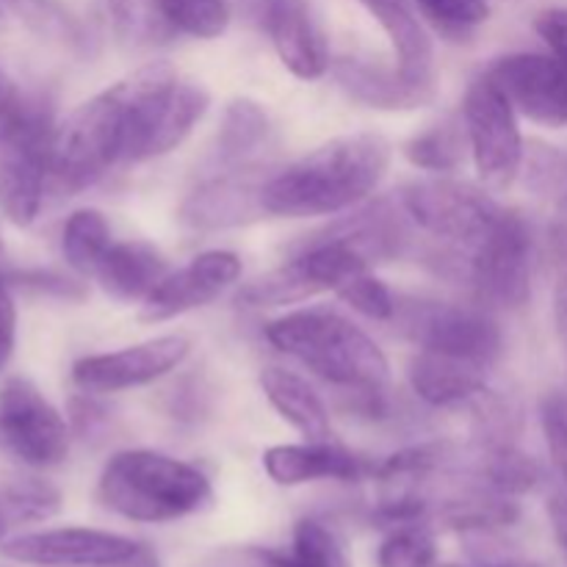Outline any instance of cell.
I'll use <instances>...</instances> for the list:
<instances>
[{"label":"cell","mask_w":567,"mask_h":567,"mask_svg":"<svg viewBox=\"0 0 567 567\" xmlns=\"http://www.w3.org/2000/svg\"><path fill=\"white\" fill-rule=\"evenodd\" d=\"M391 144L377 133H352L321 144L264 183L266 216L310 219L354 208L380 188Z\"/></svg>","instance_id":"6da1fadb"},{"label":"cell","mask_w":567,"mask_h":567,"mask_svg":"<svg viewBox=\"0 0 567 567\" xmlns=\"http://www.w3.org/2000/svg\"><path fill=\"white\" fill-rule=\"evenodd\" d=\"M266 341L347 393L385 391L388 358L347 316L330 308H305L266 324Z\"/></svg>","instance_id":"7a4b0ae2"},{"label":"cell","mask_w":567,"mask_h":567,"mask_svg":"<svg viewBox=\"0 0 567 567\" xmlns=\"http://www.w3.org/2000/svg\"><path fill=\"white\" fill-rule=\"evenodd\" d=\"M97 498L105 509L133 524H172L208 509L214 487L197 465L150 449H131L103 465Z\"/></svg>","instance_id":"3957f363"},{"label":"cell","mask_w":567,"mask_h":567,"mask_svg":"<svg viewBox=\"0 0 567 567\" xmlns=\"http://www.w3.org/2000/svg\"><path fill=\"white\" fill-rule=\"evenodd\" d=\"M131 97L125 81L78 105L53 138V183L64 192H83L114 166L127 164Z\"/></svg>","instance_id":"277c9868"},{"label":"cell","mask_w":567,"mask_h":567,"mask_svg":"<svg viewBox=\"0 0 567 567\" xmlns=\"http://www.w3.org/2000/svg\"><path fill=\"white\" fill-rule=\"evenodd\" d=\"M55 125L48 100L25 94L0 125V210L17 227H31L53 181Z\"/></svg>","instance_id":"5b68a950"},{"label":"cell","mask_w":567,"mask_h":567,"mask_svg":"<svg viewBox=\"0 0 567 567\" xmlns=\"http://www.w3.org/2000/svg\"><path fill=\"white\" fill-rule=\"evenodd\" d=\"M399 332L421 352L446 354L491 365L502 354V327L485 305H457L441 299H396Z\"/></svg>","instance_id":"8992f818"},{"label":"cell","mask_w":567,"mask_h":567,"mask_svg":"<svg viewBox=\"0 0 567 567\" xmlns=\"http://www.w3.org/2000/svg\"><path fill=\"white\" fill-rule=\"evenodd\" d=\"M535 238L518 210H504L465 255V280L487 310H520L532 299Z\"/></svg>","instance_id":"52a82bcc"},{"label":"cell","mask_w":567,"mask_h":567,"mask_svg":"<svg viewBox=\"0 0 567 567\" xmlns=\"http://www.w3.org/2000/svg\"><path fill=\"white\" fill-rule=\"evenodd\" d=\"M399 203L408 210L413 225L452 247H463V252L474 249L504 214L485 186L454 181V177H426V181L408 183L399 194Z\"/></svg>","instance_id":"ba28073f"},{"label":"cell","mask_w":567,"mask_h":567,"mask_svg":"<svg viewBox=\"0 0 567 567\" xmlns=\"http://www.w3.org/2000/svg\"><path fill=\"white\" fill-rule=\"evenodd\" d=\"M463 122L476 175L487 192H507L524 169L526 144L518 127V111L487 75L468 86Z\"/></svg>","instance_id":"9c48e42d"},{"label":"cell","mask_w":567,"mask_h":567,"mask_svg":"<svg viewBox=\"0 0 567 567\" xmlns=\"http://www.w3.org/2000/svg\"><path fill=\"white\" fill-rule=\"evenodd\" d=\"M72 432L64 415L25 377L0 388V449L28 468H55L70 454Z\"/></svg>","instance_id":"30bf717a"},{"label":"cell","mask_w":567,"mask_h":567,"mask_svg":"<svg viewBox=\"0 0 567 567\" xmlns=\"http://www.w3.org/2000/svg\"><path fill=\"white\" fill-rule=\"evenodd\" d=\"M0 554L11 563L33 567H133L155 557V551L133 537L86 526L25 532L9 537Z\"/></svg>","instance_id":"8fae6325"},{"label":"cell","mask_w":567,"mask_h":567,"mask_svg":"<svg viewBox=\"0 0 567 567\" xmlns=\"http://www.w3.org/2000/svg\"><path fill=\"white\" fill-rule=\"evenodd\" d=\"M188 349H192L188 338L161 336L116 352L86 354L72 365V382L78 391L94 396L142 388L172 374L188 358Z\"/></svg>","instance_id":"7c38bea8"},{"label":"cell","mask_w":567,"mask_h":567,"mask_svg":"<svg viewBox=\"0 0 567 567\" xmlns=\"http://www.w3.org/2000/svg\"><path fill=\"white\" fill-rule=\"evenodd\" d=\"M526 120L537 125H567V66L557 55L509 53L485 72Z\"/></svg>","instance_id":"4fadbf2b"},{"label":"cell","mask_w":567,"mask_h":567,"mask_svg":"<svg viewBox=\"0 0 567 567\" xmlns=\"http://www.w3.org/2000/svg\"><path fill=\"white\" fill-rule=\"evenodd\" d=\"M249 14L269 33L282 66L302 81H316L332 66L324 31L308 0H244Z\"/></svg>","instance_id":"5bb4252c"},{"label":"cell","mask_w":567,"mask_h":567,"mask_svg":"<svg viewBox=\"0 0 567 567\" xmlns=\"http://www.w3.org/2000/svg\"><path fill=\"white\" fill-rule=\"evenodd\" d=\"M241 277V258L227 249H210L188 260L183 269L169 271L142 302L138 319L147 324H161L188 310L205 308L227 291Z\"/></svg>","instance_id":"9a60e30c"},{"label":"cell","mask_w":567,"mask_h":567,"mask_svg":"<svg viewBox=\"0 0 567 567\" xmlns=\"http://www.w3.org/2000/svg\"><path fill=\"white\" fill-rule=\"evenodd\" d=\"M264 183L252 166H236L225 175L199 183L181 203V221L192 230H227L260 219L264 210Z\"/></svg>","instance_id":"2e32d148"},{"label":"cell","mask_w":567,"mask_h":567,"mask_svg":"<svg viewBox=\"0 0 567 567\" xmlns=\"http://www.w3.org/2000/svg\"><path fill=\"white\" fill-rule=\"evenodd\" d=\"M264 471L275 485L297 487L308 482L374 480L377 465L332 441H305L271 446L264 454Z\"/></svg>","instance_id":"e0dca14e"},{"label":"cell","mask_w":567,"mask_h":567,"mask_svg":"<svg viewBox=\"0 0 567 567\" xmlns=\"http://www.w3.org/2000/svg\"><path fill=\"white\" fill-rule=\"evenodd\" d=\"M319 236L343 241L369 266L391 264V260L408 255L410 247H413L408 210L402 208V203L393 205L388 199L341 216L332 225H327L324 230H319Z\"/></svg>","instance_id":"ac0fdd59"},{"label":"cell","mask_w":567,"mask_h":567,"mask_svg":"<svg viewBox=\"0 0 567 567\" xmlns=\"http://www.w3.org/2000/svg\"><path fill=\"white\" fill-rule=\"evenodd\" d=\"M338 86L358 103L380 111H413L435 100V81H413L396 64L347 55L332 64Z\"/></svg>","instance_id":"d6986e66"},{"label":"cell","mask_w":567,"mask_h":567,"mask_svg":"<svg viewBox=\"0 0 567 567\" xmlns=\"http://www.w3.org/2000/svg\"><path fill=\"white\" fill-rule=\"evenodd\" d=\"M408 380L415 396L430 408H471L487 391L485 365L435 352L415 354L408 365Z\"/></svg>","instance_id":"ffe728a7"},{"label":"cell","mask_w":567,"mask_h":567,"mask_svg":"<svg viewBox=\"0 0 567 567\" xmlns=\"http://www.w3.org/2000/svg\"><path fill=\"white\" fill-rule=\"evenodd\" d=\"M166 275H169V266L153 244L120 241L111 244L105 258L100 260L94 280L109 297L120 302H136V299L144 302Z\"/></svg>","instance_id":"44dd1931"},{"label":"cell","mask_w":567,"mask_h":567,"mask_svg":"<svg viewBox=\"0 0 567 567\" xmlns=\"http://www.w3.org/2000/svg\"><path fill=\"white\" fill-rule=\"evenodd\" d=\"M363 9L380 22L391 48L396 53V66L413 81H435V50L424 22L413 9V0H360Z\"/></svg>","instance_id":"7402d4cb"},{"label":"cell","mask_w":567,"mask_h":567,"mask_svg":"<svg viewBox=\"0 0 567 567\" xmlns=\"http://www.w3.org/2000/svg\"><path fill=\"white\" fill-rule=\"evenodd\" d=\"M260 385L280 419L288 421L305 441H330V413L308 380L280 365H269L260 374Z\"/></svg>","instance_id":"603a6c76"},{"label":"cell","mask_w":567,"mask_h":567,"mask_svg":"<svg viewBox=\"0 0 567 567\" xmlns=\"http://www.w3.org/2000/svg\"><path fill=\"white\" fill-rule=\"evenodd\" d=\"M249 567H349L341 540L327 524L302 518L293 526V540L288 551L275 548H249Z\"/></svg>","instance_id":"cb8c5ba5"},{"label":"cell","mask_w":567,"mask_h":567,"mask_svg":"<svg viewBox=\"0 0 567 567\" xmlns=\"http://www.w3.org/2000/svg\"><path fill=\"white\" fill-rule=\"evenodd\" d=\"M271 136L269 114L255 100H233L221 114L219 136H216V161L225 169L249 166V161L266 147Z\"/></svg>","instance_id":"d4e9b609"},{"label":"cell","mask_w":567,"mask_h":567,"mask_svg":"<svg viewBox=\"0 0 567 567\" xmlns=\"http://www.w3.org/2000/svg\"><path fill=\"white\" fill-rule=\"evenodd\" d=\"M111 227L105 216L94 208H83L70 214V219L61 227V252L70 269L78 275L94 277L100 260L111 249Z\"/></svg>","instance_id":"484cf974"},{"label":"cell","mask_w":567,"mask_h":567,"mask_svg":"<svg viewBox=\"0 0 567 567\" xmlns=\"http://www.w3.org/2000/svg\"><path fill=\"white\" fill-rule=\"evenodd\" d=\"M465 150L468 147V133H465V122L443 120L437 125L426 127V131L415 133L408 144H404V155L413 166L424 172H454L463 166Z\"/></svg>","instance_id":"4316f807"},{"label":"cell","mask_w":567,"mask_h":567,"mask_svg":"<svg viewBox=\"0 0 567 567\" xmlns=\"http://www.w3.org/2000/svg\"><path fill=\"white\" fill-rule=\"evenodd\" d=\"M114 31L122 42L136 48H155L177 37L155 0H105Z\"/></svg>","instance_id":"83f0119b"},{"label":"cell","mask_w":567,"mask_h":567,"mask_svg":"<svg viewBox=\"0 0 567 567\" xmlns=\"http://www.w3.org/2000/svg\"><path fill=\"white\" fill-rule=\"evenodd\" d=\"M22 22H25L31 31H37L39 37L50 39V42H59L64 48L89 50V33L81 25L75 14L70 9L59 3V0H3Z\"/></svg>","instance_id":"f1b7e54d"},{"label":"cell","mask_w":567,"mask_h":567,"mask_svg":"<svg viewBox=\"0 0 567 567\" xmlns=\"http://www.w3.org/2000/svg\"><path fill=\"white\" fill-rule=\"evenodd\" d=\"M0 498H3L9 529L11 526L42 524L61 509V491L50 485L48 480H39V476H14V480L6 482Z\"/></svg>","instance_id":"f546056e"},{"label":"cell","mask_w":567,"mask_h":567,"mask_svg":"<svg viewBox=\"0 0 567 567\" xmlns=\"http://www.w3.org/2000/svg\"><path fill=\"white\" fill-rule=\"evenodd\" d=\"M177 33L194 39H216L230 25L227 0H155Z\"/></svg>","instance_id":"4dcf8cb0"},{"label":"cell","mask_w":567,"mask_h":567,"mask_svg":"<svg viewBox=\"0 0 567 567\" xmlns=\"http://www.w3.org/2000/svg\"><path fill=\"white\" fill-rule=\"evenodd\" d=\"M437 559V540L430 524H408L388 529L380 543L377 565L380 567H432Z\"/></svg>","instance_id":"1f68e13d"},{"label":"cell","mask_w":567,"mask_h":567,"mask_svg":"<svg viewBox=\"0 0 567 567\" xmlns=\"http://www.w3.org/2000/svg\"><path fill=\"white\" fill-rule=\"evenodd\" d=\"M520 175L526 177V186L535 194L567 205V155L559 153L557 147L532 142L526 147Z\"/></svg>","instance_id":"d6a6232c"},{"label":"cell","mask_w":567,"mask_h":567,"mask_svg":"<svg viewBox=\"0 0 567 567\" xmlns=\"http://www.w3.org/2000/svg\"><path fill=\"white\" fill-rule=\"evenodd\" d=\"M426 20L452 42H465L491 17L487 0H413Z\"/></svg>","instance_id":"836d02e7"},{"label":"cell","mask_w":567,"mask_h":567,"mask_svg":"<svg viewBox=\"0 0 567 567\" xmlns=\"http://www.w3.org/2000/svg\"><path fill=\"white\" fill-rule=\"evenodd\" d=\"M338 297L349 305L352 310H358L360 316L371 321H391L396 313V299L391 293V288L382 280H377L374 275L363 271V275L352 277L347 286L338 288Z\"/></svg>","instance_id":"e575fe53"},{"label":"cell","mask_w":567,"mask_h":567,"mask_svg":"<svg viewBox=\"0 0 567 567\" xmlns=\"http://www.w3.org/2000/svg\"><path fill=\"white\" fill-rule=\"evenodd\" d=\"M543 435H546L548 452H551L554 468H557L559 480L565 482L567 491V393L554 391L543 399L540 408Z\"/></svg>","instance_id":"d590c367"},{"label":"cell","mask_w":567,"mask_h":567,"mask_svg":"<svg viewBox=\"0 0 567 567\" xmlns=\"http://www.w3.org/2000/svg\"><path fill=\"white\" fill-rule=\"evenodd\" d=\"M6 286L20 288L25 293H39V297H53V299H81L83 288L81 282L70 280V277L59 275L50 269H22L11 271L6 277Z\"/></svg>","instance_id":"8d00e7d4"},{"label":"cell","mask_w":567,"mask_h":567,"mask_svg":"<svg viewBox=\"0 0 567 567\" xmlns=\"http://www.w3.org/2000/svg\"><path fill=\"white\" fill-rule=\"evenodd\" d=\"M537 33L551 48V53L567 66V9H548L537 14Z\"/></svg>","instance_id":"74e56055"},{"label":"cell","mask_w":567,"mask_h":567,"mask_svg":"<svg viewBox=\"0 0 567 567\" xmlns=\"http://www.w3.org/2000/svg\"><path fill=\"white\" fill-rule=\"evenodd\" d=\"M70 410H72V426H75V432L81 437L94 435L100 426L109 424V410L94 399V393L81 391V396L72 399Z\"/></svg>","instance_id":"f35d334b"},{"label":"cell","mask_w":567,"mask_h":567,"mask_svg":"<svg viewBox=\"0 0 567 567\" xmlns=\"http://www.w3.org/2000/svg\"><path fill=\"white\" fill-rule=\"evenodd\" d=\"M17 343V308L11 299V288L0 282V371L11 360Z\"/></svg>","instance_id":"ab89813d"},{"label":"cell","mask_w":567,"mask_h":567,"mask_svg":"<svg viewBox=\"0 0 567 567\" xmlns=\"http://www.w3.org/2000/svg\"><path fill=\"white\" fill-rule=\"evenodd\" d=\"M22 97H25V92H20V89H17V83L11 81L3 70H0V125H3L11 114H14L17 105L22 103Z\"/></svg>","instance_id":"60d3db41"},{"label":"cell","mask_w":567,"mask_h":567,"mask_svg":"<svg viewBox=\"0 0 567 567\" xmlns=\"http://www.w3.org/2000/svg\"><path fill=\"white\" fill-rule=\"evenodd\" d=\"M548 518H551L554 535H557L559 546H563L567 554V496H554L551 502H548Z\"/></svg>","instance_id":"b9f144b4"},{"label":"cell","mask_w":567,"mask_h":567,"mask_svg":"<svg viewBox=\"0 0 567 567\" xmlns=\"http://www.w3.org/2000/svg\"><path fill=\"white\" fill-rule=\"evenodd\" d=\"M554 321H557L559 341L567 349V275L559 280L557 293H554Z\"/></svg>","instance_id":"7bdbcfd3"},{"label":"cell","mask_w":567,"mask_h":567,"mask_svg":"<svg viewBox=\"0 0 567 567\" xmlns=\"http://www.w3.org/2000/svg\"><path fill=\"white\" fill-rule=\"evenodd\" d=\"M6 529H9V524H6V513H3V498H0V540H3Z\"/></svg>","instance_id":"ee69618b"},{"label":"cell","mask_w":567,"mask_h":567,"mask_svg":"<svg viewBox=\"0 0 567 567\" xmlns=\"http://www.w3.org/2000/svg\"><path fill=\"white\" fill-rule=\"evenodd\" d=\"M133 567H161V565H158V559H155V557H150V559H144L142 565H133Z\"/></svg>","instance_id":"f6af8a7d"},{"label":"cell","mask_w":567,"mask_h":567,"mask_svg":"<svg viewBox=\"0 0 567 567\" xmlns=\"http://www.w3.org/2000/svg\"><path fill=\"white\" fill-rule=\"evenodd\" d=\"M3 20H6V3L0 0V25H3Z\"/></svg>","instance_id":"bcb514c9"},{"label":"cell","mask_w":567,"mask_h":567,"mask_svg":"<svg viewBox=\"0 0 567 567\" xmlns=\"http://www.w3.org/2000/svg\"><path fill=\"white\" fill-rule=\"evenodd\" d=\"M432 567H463V565H432ZM491 567H507V565H491Z\"/></svg>","instance_id":"7dc6e473"}]
</instances>
